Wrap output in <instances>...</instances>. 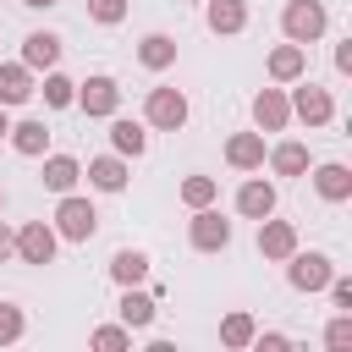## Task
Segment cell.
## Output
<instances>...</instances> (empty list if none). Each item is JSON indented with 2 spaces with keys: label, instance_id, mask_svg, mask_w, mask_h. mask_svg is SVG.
Returning a JSON list of instances; mask_svg holds the SVG:
<instances>
[{
  "label": "cell",
  "instance_id": "obj_17",
  "mask_svg": "<svg viewBox=\"0 0 352 352\" xmlns=\"http://www.w3.org/2000/svg\"><path fill=\"white\" fill-rule=\"evenodd\" d=\"M110 148H116V154H121V160H138V154H143V148H148V126H143V121H132V116H121V110H116V116H110Z\"/></svg>",
  "mask_w": 352,
  "mask_h": 352
},
{
  "label": "cell",
  "instance_id": "obj_29",
  "mask_svg": "<svg viewBox=\"0 0 352 352\" xmlns=\"http://www.w3.org/2000/svg\"><path fill=\"white\" fill-rule=\"evenodd\" d=\"M88 346H94V352H126V346H132V330H126V324H99V330L88 336Z\"/></svg>",
  "mask_w": 352,
  "mask_h": 352
},
{
  "label": "cell",
  "instance_id": "obj_33",
  "mask_svg": "<svg viewBox=\"0 0 352 352\" xmlns=\"http://www.w3.org/2000/svg\"><path fill=\"white\" fill-rule=\"evenodd\" d=\"M324 292H330V308H336V314H352V280H346V275H330Z\"/></svg>",
  "mask_w": 352,
  "mask_h": 352
},
{
  "label": "cell",
  "instance_id": "obj_25",
  "mask_svg": "<svg viewBox=\"0 0 352 352\" xmlns=\"http://www.w3.org/2000/svg\"><path fill=\"white\" fill-rule=\"evenodd\" d=\"M60 60V33H28L22 38V66L28 72H50Z\"/></svg>",
  "mask_w": 352,
  "mask_h": 352
},
{
  "label": "cell",
  "instance_id": "obj_36",
  "mask_svg": "<svg viewBox=\"0 0 352 352\" xmlns=\"http://www.w3.org/2000/svg\"><path fill=\"white\" fill-rule=\"evenodd\" d=\"M11 242H16V231L0 220V264H6V258H16V253H11Z\"/></svg>",
  "mask_w": 352,
  "mask_h": 352
},
{
  "label": "cell",
  "instance_id": "obj_18",
  "mask_svg": "<svg viewBox=\"0 0 352 352\" xmlns=\"http://www.w3.org/2000/svg\"><path fill=\"white\" fill-rule=\"evenodd\" d=\"M204 22H209V33L231 38L248 28V0H204Z\"/></svg>",
  "mask_w": 352,
  "mask_h": 352
},
{
  "label": "cell",
  "instance_id": "obj_5",
  "mask_svg": "<svg viewBox=\"0 0 352 352\" xmlns=\"http://www.w3.org/2000/svg\"><path fill=\"white\" fill-rule=\"evenodd\" d=\"M143 126H154V132H182V126H187V94H182V88H148V99H143Z\"/></svg>",
  "mask_w": 352,
  "mask_h": 352
},
{
  "label": "cell",
  "instance_id": "obj_26",
  "mask_svg": "<svg viewBox=\"0 0 352 352\" xmlns=\"http://www.w3.org/2000/svg\"><path fill=\"white\" fill-rule=\"evenodd\" d=\"M253 314L248 308H231L226 319H220V346H231V352H242V346H253Z\"/></svg>",
  "mask_w": 352,
  "mask_h": 352
},
{
  "label": "cell",
  "instance_id": "obj_38",
  "mask_svg": "<svg viewBox=\"0 0 352 352\" xmlns=\"http://www.w3.org/2000/svg\"><path fill=\"white\" fill-rule=\"evenodd\" d=\"M6 132H11V116H6V104H0V138H6Z\"/></svg>",
  "mask_w": 352,
  "mask_h": 352
},
{
  "label": "cell",
  "instance_id": "obj_27",
  "mask_svg": "<svg viewBox=\"0 0 352 352\" xmlns=\"http://www.w3.org/2000/svg\"><path fill=\"white\" fill-rule=\"evenodd\" d=\"M33 94H44V104H50V110H66V104L77 99V82H72L66 72H55V66H50V72H44V88H33Z\"/></svg>",
  "mask_w": 352,
  "mask_h": 352
},
{
  "label": "cell",
  "instance_id": "obj_22",
  "mask_svg": "<svg viewBox=\"0 0 352 352\" xmlns=\"http://www.w3.org/2000/svg\"><path fill=\"white\" fill-rule=\"evenodd\" d=\"M6 138H11V148H16L22 160H38V154H50V126H44L38 116H28V121H16V126H11Z\"/></svg>",
  "mask_w": 352,
  "mask_h": 352
},
{
  "label": "cell",
  "instance_id": "obj_6",
  "mask_svg": "<svg viewBox=\"0 0 352 352\" xmlns=\"http://www.w3.org/2000/svg\"><path fill=\"white\" fill-rule=\"evenodd\" d=\"M187 242H192L198 253H226V248H231V220H226L214 204H204V209H192V220H187Z\"/></svg>",
  "mask_w": 352,
  "mask_h": 352
},
{
  "label": "cell",
  "instance_id": "obj_21",
  "mask_svg": "<svg viewBox=\"0 0 352 352\" xmlns=\"http://www.w3.org/2000/svg\"><path fill=\"white\" fill-rule=\"evenodd\" d=\"M138 66L143 72H170L176 66V38L170 33H143L138 38Z\"/></svg>",
  "mask_w": 352,
  "mask_h": 352
},
{
  "label": "cell",
  "instance_id": "obj_24",
  "mask_svg": "<svg viewBox=\"0 0 352 352\" xmlns=\"http://www.w3.org/2000/svg\"><path fill=\"white\" fill-rule=\"evenodd\" d=\"M110 280L116 286H143L148 280V253L143 248H116L110 253Z\"/></svg>",
  "mask_w": 352,
  "mask_h": 352
},
{
  "label": "cell",
  "instance_id": "obj_2",
  "mask_svg": "<svg viewBox=\"0 0 352 352\" xmlns=\"http://www.w3.org/2000/svg\"><path fill=\"white\" fill-rule=\"evenodd\" d=\"M280 264H286L292 292H308V297H314V292H324V286H330V275H336V258H330V253H302V248H292Z\"/></svg>",
  "mask_w": 352,
  "mask_h": 352
},
{
  "label": "cell",
  "instance_id": "obj_23",
  "mask_svg": "<svg viewBox=\"0 0 352 352\" xmlns=\"http://www.w3.org/2000/svg\"><path fill=\"white\" fill-rule=\"evenodd\" d=\"M264 160H270L275 176H308V165H314V160H308V143H297V138H280Z\"/></svg>",
  "mask_w": 352,
  "mask_h": 352
},
{
  "label": "cell",
  "instance_id": "obj_34",
  "mask_svg": "<svg viewBox=\"0 0 352 352\" xmlns=\"http://www.w3.org/2000/svg\"><path fill=\"white\" fill-rule=\"evenodd\" d=\"M253 346H258V352H286L292 336H280V330H253Z\"/></svg>",
  "mask_w": 352,
  "mask_h": 352
},
{
  "label": "cell",
  "instance_id": "obj_16",
  "mask_svg": "<svg viewBox=\"0 0 352 352\" xmlns=\"http://www.w3.org/2000/svg\"><path fill=\"white\" fill-rule=\"evenodd\" d=\"M292 248H297V226H292V220H275V214H264V220H258V253H264L270 264H280Z\"/></svg>",
  "mask_w": 352,
  "mask_h": 352
},
{
  "label": "cell",
  "instance_id": "obj_11",
  "mask_svg": "<svg viewBox=\"0 0 352 352\" xmlns=\"http://www.w3.org/2000/svg\"><path fill=\"white\" fill-rule=\"evenodd\" d=\"M121 324L126 330H148L154 314H160V292H143V286H121V302H116Z\"/></svg>",
  "mask_w": 352,
  "mask_h": 352
},
{
  "label": "cell",
  "instance_id": "obj_37",
  "mask_svg": "<svg viewBox=\"0 0 352 352\" xmlns=\"http://www.w3.org/2000/svg\"><path fill=\"white\" fill-rule=\"evenodd\" d=\"M22 6H33V11H50V6H60V0H22Z\"/></svg>",
  "mask_w": 352,
  "mask_h": 352
},
{
  "label": "cell",
  "instance_id": "obj_9",
  "mask_svg": "<svg viewBox=\"0 0 352 352\" xmlns=\"http://www.w3.org/2000/svg\"><path fill=\"white\" fill-rule=\"evenodd\" d=\"M253 126H258V132H286V126H292V99H286V88H258V94H253Z\"/></svg>",
  "mask_w": 352,
  "mask_h": 352
},
{
  "label": "cell",
  "instance_id": "obj_12",
  "mask_svg": "<svg viewBox=\"0 0 352 352\" xmlns=\"http://www.w3.org/2000/svg\"><path fill=\"white\" fill-rule=\"evenodd\" d=\"M264 72H270V82H297V77H308V50L286 38V44H275V50H270Z\"/></svg>",
  "mask_w": 352,
  "mask_h": 352
},
{
  "label": "cell",
  "instance_id": "obj_20",
  "mask_svg": "<svg viewBox=\"0 0 352 352\" xmlns=\"http://www.w3.org/2000/svg\"><path fill=\"white\" fill-rule=\"evenodd\" d=\"M38 160H44V170H38V182H44V187H50L55 198H60V192H72V187L82 182V165H77L72 154H38Z\"/></svg>",
  "mask_w": 352,
  "mask_h": 352
},
{
  "label": "cell",
  "instance_id": "obj_30",
  "mask_svg": "<svg viewBox=\"0 0 352 352\" xmlns=\"http://www.w3.org/2000/svg\"><path fill=\"white\" fill-rule=\"evenodd\" d=\"M28 336V314L16 302H0V346H16Z\"/></svg>",
  "mask_w": 352,
  "mask_h": 352
},
{
  "label": "cell",
  "instance_id": "obj_39",
  "mask_svg": "<svg viewBox=\"0 0 352 352\" xmlns=\"http://www.w3.org/2000/svg\"><path fill=\"white\" fill-rule=\"evenodd\" d=\"M0 209H6V187H0Z\"/></svg>",
  "mask_w": 352,
  "mask_h": 352
},
{
  "label": "cell",
  "instance_id": "obj_10",
  "mask_svg": "<svg viewBox=\"0 0 352 352\" xmlns=\"http://www.w3.org/2000/svg\"><path fill=\"white\" fill-rule=\"evenodd\" d=\"M82 176H88L94 192H126V182H132V170H126V160H121L116 148H110V154H94Z\"/></svg>",
  "mask_w": 352,
  "mask_h": 352
},
{
  "label": "cell",
  "instance_id": "obj_35",
  "mask_svg": "<svg viewBox=\"0 0 352 352\" xmlns=\"http://www.w3.org/2000/svg\"><path fill=\"white\" fill-rule=\"evenodd\" d=\"M336 72H341V77H352V38H341V44H336Z\"/></svg>",
  "mask_w": 352,
  "mask_h": 352
},
{
  "label": "cell",
  "instance_id": "obj_19",
  "mask_svg": "<svg viewBox=\"0 0 352 352\" xmlns=\"http://www.w3.org/2000/svg\"><path fill=\"white\" fill-rule=\"evenodd\" d=\"M33 88H38V82H33V72H28L22 60H0V104H6V110L28 104Z\"/></svg>",
  "mask_w": 352,
  "mask_h": 352
},
{
  "label": "cell",
  "instance_id": "obj_31",
  "mask_svg": "<svg viewBox=\"0 0 352 352\" xmlns=\"http://www.w3.org/2000/svg\"><path fill=\"white\" fill-rule=\"evenodd\" d=\"M88 16H94L99 28H116V22L126 16V0H88Z\"/></svg>",
  "mask_w": 352,
  "mask_h": 352
},
{
  "label": "cell",
  "instance_id": "obj_15",
  "mask_svg": "<svg viewBox=\"0 0 352 352\" xmlns=\"http://www.w3.org/2000/svg\"><path fill=\"white\" fill-rule=\"evenodd\" d=\"M236 214H242V220H264V214H275V182L248 176V182L236 187Z\"/></svg>",
  "mask_w": 352,
  "mask_h": 352
},
{
  "label": "cell",
  "instance_id": "obj_8",
  "mask_svg": "<svg viewBox=\"0 0 352 352\" xmlns=\"http://www.w3.org/2000/svg\"><path fill=\"white\" fill-rule=\"evenodd\" d=\"M286 99H292V116L308 121V126H330V121H336V99H330V88H319V82H302V77H297V88H292Z\"/></svg>",
  "mask_w": 352,
  "mask_h": 352
},
{
  "label": "cell",
  "instance_id": "obj_14",
  "mask_svg": "<svg viewBox=\"0 0 352 352\" xmlns=\"http://www.w3.org/2000/svg\"><path fill=\"white\" fill-rule=\"evenodd\" d=\"M314 192H319L324 204H346V198H352V165H341V160L314 165Z\"/></svg>",
  "mask_w": 352,
  "mask_h": 352
},
{
  "label": "cell",
  "instance_id": "obj_4",
  "mask_svg": "<svg viewBox=\"0 0 352 352\" xmlns=\"http://www.w3.org/2000/svg\"><path fill=\"white\" fill-rule=\"evenodd\" d=\"M88 121H110L116 110H121V82L116 77H104V72H94L88 82H77V99H72Z\"/></svg>",
  "mask_w": 352,
  "mask_h": 352
},
{
  "label": "cell",
  "instance_id": "obj_28",
  "mask_svg": "<svg viewBox=\"0 0 352 352\" xmlns=\"http://www.w3.org/2000/svg\"><path fill=\"white\" fill-rule=\"evenodd\" d=\"M176 192H182V204H187V209H204V204H214V198H220V182H214V176H187Z\"/></svg>",
  "mask_w": 352,
  "mask_h": 352
},
{
  "label": "cell",
  "instance_id": "obj_13",
  "mask_svg": "<svg viewBox=\"0 0 352 352\" xmlns=\"http://www.w3.org/2000/svg\"><path fill=\"white\" fill-rule=\"evenodd\" d=\"M264 132H231L226 138V165L231 170H264Z\"/></svg>",
  "mask_w": 352,
  "mask_h": 352
},
{
  "label": "cell",
  "instance_id": "obj_7",
  "mask_svg": "<svg viewBox=\"0 0 352 352\" xmlns=\"http://www.w3.org/2000/svg\"><path fill=\"white\" fill-rule=\"evenodd\" d=\"M55 248H60V236H55L50 220H28V226H16L11 253H16L22 264H55Z\"/></svg>",
  "mask_w": 352,
  "mask_h": 352
},
{
  "label": "cell",
  "instance_id": "obj_32",
  "mask_svg": "<svg viewBox=\"0 0 352 352\" xmlns=\"http://www.w3.org/2000/svg\"><path fill=\"white\" fill-rule=\"evenodd\" d=\"M324 346H336V352L352 346V314H336V319L324 324Z\"/></svg>",
  "mask_w": 352,
  "mask_h": 352
},
{
  "label": "cell",
  "instance_id": "obj_3",
  "mask_svg": "<svg viewBox=\"0 0 352 352\" xmlns=\"http://www.w3.org/2000/svg\"><path fill=\"white\" fill-rule=\"evenodd\" d=\"M94 231H99V209L88 198H77V192H60V204H55V236L60 242H88Z\"/></svg>",
  "mask_w": 352,
  "mask_h": 352
},
{
  "label": "cell",
  "instance_id": "obj_1",
  "mask_svg": "<svg viewBox=\"0 0 352 352\" xmlns=\"http://www.w3.org/2000/svg\"><path fill=\"white\" fill-rule=\"evenodd\" d=\"M324 28H330V11H324V0H286L280 6V33L292 38V44H319L324 38Z\"/></svg>",
  "mask_w": 352,
  "mask_h": 352
}]
</instances>
